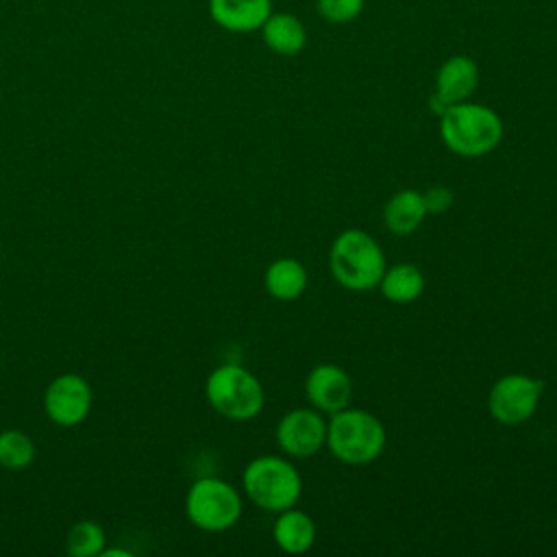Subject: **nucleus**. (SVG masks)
Instances as JSON below:
<instances>
[{
    "mask_svg": "<svg viewBox=\"0 0 557 557\" xmlns=\"http://www.w3.org/2000/svg\"><path fill=\"white\" fill-rule=\"evenodd\" d=\"M329 268L342 287L350 292H368L379 287L387 263L383 248L370 233L346 228L331 244Z\"/></svg>",
    "mask_w": 557,
    "mask_h": 557,
    "instance_id": "nucleus-2",
    "label": "nucleus"
},
{
    "mask_svg": "<svg viewBox=\"0 0 557 557\" xmlns=\"http://www.w3.org/2000/svg\"><path fill=\"white\" fill-rule=\"evenodd\" d=\"M242 494L235 485L220 476H200L185 494L187 520L207 533L233 529L242 518Z\"/></svg>",
    "mask_w": 557,
    "mask_h": 557,
    "instance_id": "nucleus-6",
    "label": "nucleus"
},
{
    "mask_svg": "<svg viewBox=\"0 0 557 557\" xmlns=\"http://www.w3.org/2000/svg\"><path fill=\"white\" fill-rule=\"evenodd\" d=\"M94 392L85 376L65 372L54 376L44 392V413L57 426H78L91 411Z\"/></svg>",
    "mask_w": 557,
    "mask_h": 557,
    "instance_id": "nucleus-8",
    "label": "nucleus"
},
{
    "mask_svg": "<svg viewBox=\"0 0 557 557\" xmlns=\"http://www.w3.org/2000/svg\"><path fill=\"white\" fill-rule=\"evenodd\" d=\"M479 85V65L466 54L446 59L435 76V91L431 96V109L442 115L450 104L468 100Z\"/></svg>",
    "mask_w": 557,
    "mask_h": 557,
    "instance_id": "nucleus-10",
    "label": "nucleus"
},
{
    "mask_svg": "<svg viewBox=\"0 0 557 557\" xmlns=\"http://www.w3.org/2000/svg\"><path fill=\"white\" fill-rule=\"evenodd\" d=\"M326 446L342 463L363 466L383 453L385 426L366 409L344 407L326 422Z\"/></svg>",
    "mask_w": 557,
    "mask_h": 557,
    "instance_id": "nucleus-3",
    "label": "nucleus"
},
{
    "mask_svg": "<svg viewBox=\"0 0 557 557\" xmlns=\"http://www.w3.org/2000/svg\"><path fill=\"white\" fill-rule=\"evenodd\" d=\"M307 270L305 265L294 257H278L274 259L265 274L263 285L265 292L276 300H296L307 289Z\"/></svg>",
    "mask_w": 557,
    "mask_h": 557,
    "instance_id": "nucleus-15",
    "label": "nucleus"
},
{
    "mask_svg": "<svg viewBox=\"0 0 557 557\" xmlns=\"http://www.w3.org/2000/svg\"><path fill=\"white\" fill-rule=\"evenodd\" d=\"M315 535H318V529L313 518L296 507L278 511L272 524V537L276 546L287 555L307 553L313 546Z\"/></svg>",
    "mask_w": 557,
    "mask_h": 557,
    "instance_id": "nucleus-13",
    "label": "nucleus"
},
{
    "mask_svg": "<svg viewBox=\"0 0 557 557\" xmlns=\"http://www.w3.org/2000/svg\"><path fill=\"white\" fill-rule=\"evenodd\" d=\"M426 213H446L453 207V189L446 185H431L426 191H422Z\"/></svg>",
    "mask_w": 557,
    "mask_h": 557,
    "instance_id": "nucleus-21",
    "label": "nucleus"
},
{
    "mask_svg": "<svg viewBox=\"0 0 557 557\" xmlns=\"http://www.w3.org/2000/svg\"><path fill=\"white\" fill-rule=\"evenodd\" d=\"M242 487L252 505L278 513L298 503L302 494V476L287 455H261L246 463Z\"/></svg>",
    "mask_w": 557,
    "mask_h": 557,
    "instance_id": "nucleus-4",
    "label": "nucleus"
},
{
    "mask_svg": "<svg viewBox=\"0 0 557 557\" xmlns=\"http://www.w3.org/2000/svg\"><path fill=\"white\" fill-rule=\"evenodd\" d=\"M207 403L215 413L233 422L257 418L265 403L261 381L239 363H222L205 381Z\"/></svg>",
    "mask_w": 557,
    "mask_h": 557,
    "instance_id": "nucleus-5",
    "label": "nucleus"
},
{
    "mask_svg": "<svg viewBox=\"0 0 557 557\" xmlns=\"http://www.w3.org/2000/svg\"><path fill=\"white\" fill-rule=\"evenodd\" d=\"M272 13V0H209L211 20L231 33H252Z\"/></svg>",
    "mask_w": 557,
    "mask_h": 557,
    "instance_id": "nucleus-12",
    "label": "nucleus"
},
{
    "mask_svg": "<svg viewBox=\"0 0 557 557\" xmlns=\"http://www.w3.org/2000/svg\"><path fill=\"white\" fill-rule=\"evenodd\" d=\"M305 394L311 407L331 416L350 405L352 381L337 363H318L305 379Z\"/></svg>",
    "mask_w": 557,
    "mask_h": 557,
    "instance_id": "nucleus-11",
    "label": "nucleus"
},
{
    "mask_svg": "<svg viewBox=\"0 0 557 557\" xmlns=\"http://www.w3.org/2000/svg\"><path fill=\"white\" fill-rule=\"evenodd\" d=\"M440 137L459 157H483L500 144L503 120L494 109L463 100L442 111Z\"/></svg>",
    "mask_w": 557,
    "mask_h": 557,
    "instance_id": "nucleus-1",
    "label": "nucleus"
},
{
    "mask_svg": "<svg viewBox=\"0 0 557 557\" xmlns=\"http://www.w3.org/2000/svg\"><path fill=\"white\" fill-rule=\"evenodd\" d=\"M107 546V533L96 520H78L65 535V553L72 557H98Z\"/></svg>",
    "mask_w": 557,
    "mask_h": 557,
    "instance_id": "nucleus-18",
    "label": "nucleus"
},
{
    "mask_svg": "<svg viewBox=\"0 0 557 557\" xmlns=\"http://www.w3.org/2000/svg\"><path fill=\"white\" fill-rule=\"evenodd\" d=\"M544 394V381L531 374L511 372L494 381L487 394L490 416L507 426L522 424L533 418Z\"/></svg>",
    "mask_w": 557,
    "mask_h": 557,
    "instance_id": "nucleus-7",
    "label": "nucleus"
},
{
    "mask_svg": "<svg viewBox=\"0 0 557 557\" xmlns=\"http://www.w3.org/2000/svg\"><path fill=\"white\" fill-rule=\"evenodd\" d=\"M37 448L28 433L20 429L0 431V468L24 470L35 461Z\"/></svg>",
    "mask_w": 557,
    "mask_h": 557,
    "instance_id": "nucleus-19",
    "label": "nucleus"
},
{
    "mask_svg": "<svg viewBox=\"0 0 557 557\" xmlns=\"http://www.w3.org/2000/svg\"><path fill=\"white\" fill-rule=\"evenodd\" d=\"M363 9V0H318V13L335 24L355 20Z\"/></svg>",
    "mask_w": 557,
    "mask_h": 557,
    "instance_id": "nucleus-20",
    "label": "nucleus"
},
{
    "mask_svg": "<svg viewBox=\"0 0 557 557\" xmlns=\"http://www.w3.org/2000/svg\"><path fill=\"white\" fill-rule=\"evenodd\" d=\"M426 205L422 191L418 189H400L396 191L383 209L385 226L396 235H409L418 231L426 218Z\"/></svg>",
    "mask_w": 557,
    "mask_h": 557,
    "instance_id": "nucleus-14",
    "label": "nucleus"
},
{
    "mask_svg": "<svg viewBox=\"0 0 557 557\" xmlns=\"http://www.w3.org/2000/svg\"><path fill=\"white\" fill-rule=\"evenodd\" d=\"M278 448L294 459H307L326 446V420L315 407H296L276 424Z\"/></svg>",
    "mask_w": 557,
    "mask_h": 557,
    "instance_id": "nucleus-9",
    "label": "nucleus"
},
{
    "mask_svg": "<svg viewBox=\"0 0 557 557\" xmlns=\"http://www.w3.org/2000/svg\"><path fill=\"white\" fill-rule=\"evenodd\" d=\"M379 289L389 302L407 305L422 294L424 274L413 263H394L392 268H385L379 281Z\"/></svg>",
    "mask_w": 557,
    "mask_h": 557,
    "instance_id": "nucleus-17",
    "label": "nucleus"
},
{
    "mask_svg": "<svg viewBox=\"0 0 557 557\" xmlns=\"http://www.w3.org/2000/svg\"><path fill=\"white\" fill-rule=\"evenodd\" d=\"M259 30L265 46L276 54H298L307 44V30L292 13H270Z\"/></svg>",
    "mask_w": 557,
    "mask_h": 557,
    "instance_id": "nucleus-16",
    "label": "nucleus"
},
{
    "mask_svg": "<svg viewBox=\"0 0 557 557\" xmlns=\"http://www.w3.org/2000/svg\"><path fill=\"white\" fill-rule=\"evenodd\" d=\"M102 557H133V553L131 550H126V548H102V553H100Z\"/></svg>",
    "mask_w": 557,
    "mask_h": 557,
    "instance_id": "nucleus-22",
    "label": "nucleus"
}]
</instances>
